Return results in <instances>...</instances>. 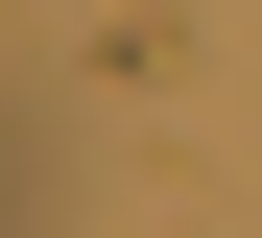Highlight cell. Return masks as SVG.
Masks as SVG:
<instances>
[{
    "label": "cell",
    "mask_w": 262,
    "mask_h": 238,
    "mask_svg": "<svg viewBox=\"0 0 262 238\" xmlns=\"http://www.w3.org/2000/svg\"><path fill=\"white\" fill-rule=\"evenodd\" d=\"M24 214H48V167H24V119H0V238H24Z\"/></svg>",
    "instance_id": "obj_1"
}]
</instances>
